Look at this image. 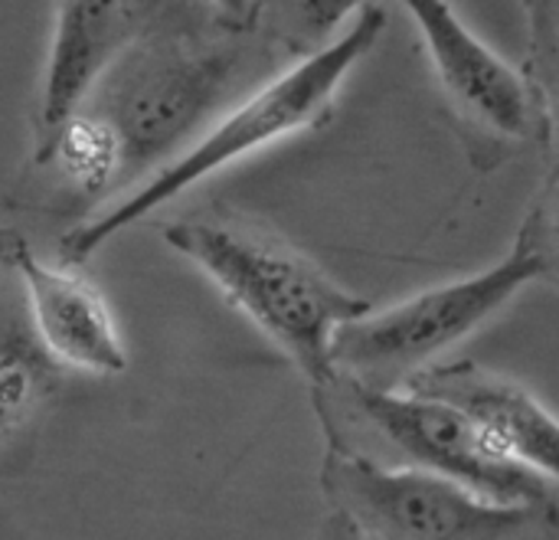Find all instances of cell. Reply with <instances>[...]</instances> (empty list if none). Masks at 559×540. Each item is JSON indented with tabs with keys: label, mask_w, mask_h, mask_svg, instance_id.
I'll list each match as a JSON object with an SVG mask.
<instances>
[{
	"label": "cell",
	"mask_w": 559,
	"mask_h": 540,
	"mask_svg": "<svg viewBox=\"0 0 559 540\" xmlns=\"http://www.w3.org/2000/svg\"><path fill=\"white\" fill-rule=\"evenodd\" d=\"M164 243L301 371L314 403L331 394L334 338L373 302L334 282L292 243L239 216L174 220L164 226Z\"/></svg>",
	"instance_id": "cell-1"
},
{
	"label": "cell",
	"mask_w": 559,
	"mask_h": 540,
	"mask_svg": "<svg viewBox=\"0 0 559 540\" xmlns=\"http://www.w3.org/2000/svg\"><path fill=\"white\" fill-rule=\"evenodd\" d=\"M383 30H386V10L370 0L367 7L357 10L354 26L337 43L321 46L318 52L305 56L295 69L252 92L229 115H223L203 138H197L174 161L154 171L144 184L111 200L108 207L82 216L59 239V262L85 266L108 239L147 220L151 213L164 210L170 200H177L210 174L236 164L239 157L278 138L328 125L344 75L377 46Z\"/></svg>",
	"instance_id": "cell-2"
},
{
	"label": "cell",
	"mask_w": 559,
	"mask_h": 540,
	"mask_svg": "<svg viewBox=\"0 0 559 540\" xmlns=\"http://www.w3.org/2000/svg\"><path fill=\"white\" fill-rule=\"evenodd\" d=\"M557 246V171L550 167L511 249L498 262L393 305H373L344 325L331 348L337 377L396 387L416 371L439 364L442 354L478 334L518 295L534 285H554Z\"/></svg>",
	"instance_id": "cell-3"
},
{
	"label": "cell",
	"mask_w": 559,
	"mask_h": 540,
	"mask_svg": "<svg viewBox=\"0 0 559 540\" xmlns=\"http://www.w3.org/2000/svg\"><path fill=\"white\" fill-rule=\"evenodd\" d=\"M239 69V46L183 30L138 43L111 75L98 115L118 148V197L177 157L206 111L223 102Z\"/></svg>",
	"instance_id": "cell-4"
},
{
	"label": "cell",
	"mask_w": 559,
	"mask_h": 540,
	"mask_svg": "<svg viewBox=\"0 0 559 540\" xmlns=\"http://www.w3.org/2000/svg\"><path fill=\"white\" fill-rule=\"evenodd\" d=\"M321 492L367 540H557V508L498 505L354 446H328Z\"/></svg>",
	"instance_id": "cell-5"
},
{
	"label": "cell",
	"mask_w": 559,
	"mask_h": 540,
	"mask_svg": "<svg viewBox=\"0 0 559 540\" xmlns=\"http://www.w3.org/2000/svg\"><path fill=\"white\" fill-rule=\"evenodd\" d=\"M318 416H354L373 430L406 466L462 485L498 505L557 508V482H547L504 459L459 410L406 394L337 377L331 394L314 403Z\"/></svg>",
	"instance_id": "cell-6"
},
{
	"label": "cell",
	"mask_w": 559,
	"mask_h": 540,
	"mask_svg": "<svg viewBox=\"0 0 559 540\" xmlns=\"http://www.w3.org/2000/svg\"><path fill=\"white\" fill-rule=\"evenodd\" d=\"M403 7L416 16L426 39L472 167L488 174L521 148H537L554 167L557 111L540 105L521 69L488 49L459 20L449 0H403Z\"/></svg>",
	"instance_id": "cell-7"
},
{
	"label": "cell",
	"mask_w": 559,
	"mask_h": 540,
	"mask_svg": "<svg viewBox=\"0 0 559 540\" xmlns=\"http://www.w3.org/2000/svg\"><path fill=\"white\" fill-rule=\"evenodd\" d=\"M26 325L59 371L118 377L128 371V344L102 289L82 266L46 262L23 239L10 259Z\"/></svg>",
	"instance_id": "cell-8"
},
{
	"label": "cell",
	"mask_w": 559,
	"mask_h": 540,
	"mask_svg": "<svg viewBox=\"0 0 559 540\" xmlns=\"http://www.w3.org/2000/svg\"><path fill=\"white\" fill-rule=\"evenodd\" d=\"M396 387L459 410L504 459L547 482H557V420L547 403L524 384L472 361H439Z\"/></svg>",
	"instance_id": "cell-9"
},
{
	"label": "cell",
	"mask_w": 559,
	"mask_h": 540,
	"mask_svg": "<svg viewBox=\"0 0 559 540\" xmlns=\"http://www.w3.org/2000/svg\"><path fill=\"white\" fill-rule=\"evenodd\" d=\"M157 0H59L39 102L33 111V157L82 111L85 95L128 43L141 39Z\"/></svg>",
	"instance_id": "cell-10"
},
{
	"label": "cell",
	"mask_w": 559,
	"mask_h": 540,
	"mask_svg": "<svg viewBox=\"0 0 559 540\" xmlns=\"http://www.w3.org/2000/svg\"><path fill=\"white\" fill-rule=\"evenodd\" d=\"M62 371L36 344L13 275H0V453L49 410Z\"/></svg>",
	"instance_id": "cell-11"
},
{
	"label": "cell",
	"mask_w": 559,
	"mask_h": 540,
	"mask_svg": "<svg viewBox=\"0 0 559 540\" xmlns=\"http://www.w3.org/2000/svg\"><path fill=\"white\" fill-rule=\"evenodd\" d=\"M370 0H262L255 3L262 33L288 52H318L324 36Z\"/></svg>",
	"instance_id": "cell-12"
},
{
	"label": "cell",
	"mask_w": 559,
	"mask_h": 540,
	"mask_svg": "<svg viewBox=\"0 0 559 540\" xmlns=\"http://www.w3.org/2000/svg\"><path fill=\"white\" fill-rule=\"evenodd\" d=\"M527 16V59L521 75L547 105L557 111V56H559V0H521Z\"/></svg>",
	"instance_id": "cell-13"
},
{
	"label": "cell",
	"mask_w": 559,
	"mask_h": 540,
	"mask_svg": "<svg viewBox=\"0 0 559 540\" xmlns=\"http://www.w3.org/2000/svg\"><path fill=\"white\" fill-rule=\"evenodd\" d=\"M311 540H367L344 515H337V512H328L324 518H321V525H318V531H314V538Z\"/></svg>",
	"instance_id": "cell-14"
},
{
	"label": "cell",
	"mask_w": 559,
	"mask_h": 540,
	"mask_svg": "<svg viewBox=\"0 0 559 540\" xmlns=\"http://www.w3.org/2000/svg\"><path fill=\"white\" fill-rule=\"evenodd\" d=\"M219 16H223V23H229V26H246V20L255 13V3L252 0H206Z\"/></svg>",
	"instance_id": "cell-15"
},
{
	"label": "cell",
	"mask_w": 559,
	"mask_h": 540,
	"mask_svg": "<svg viewBox=\"0 0 559 540\" xmlns=\"http://www.w3.org/2000/svg\"><path fill=\"white\" fill-rule=\"evenodd\" d=\"M23 243V236L16 233V230H10V226H0V275H7L10 272V259H13V253H16V246Z\"/></svg>",
	"instance_id": "cell-16"
},
{
	"label": "cell",
	"mask_w": 559,
	"mask_h": 540,
	"mask_svg": "<svg viewBox=\"0 0 559 540\" xmlns=\"http://www.w3.org/2000/svg\"><path fill=\"white\" fill-rule=\"evenodd\" d=\"M0 540H29L26 535H20L16 528H13V521H7L3 515H0Z\"/></svg>",
	"instance_id": "cell-17"
}]
</instances>
